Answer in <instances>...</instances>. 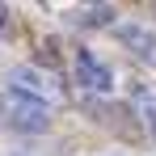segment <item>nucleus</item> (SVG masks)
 <instances>
[{"label":"nucleus","mask_w":156,"mask_h":156,"mask_svg":"<svg viewBox=\"0 0 156 156\" xmlns=\"http://www.w3.org/2000/svg\"><path fill=\"white\" fill-rule=\"evenodd\" d=\"M9 105H13V127L30 131V135H38V131L51 127V110H47V101H38V97H21V93H9Z\"/></svg>","instance_id":"obj_1"},{"label":"nucleus","mask_w":156,"mask_h":156,"mask_svg":"<svg viewBox=\"0 0 156 156\" xmlns=\"http://www.w3.org/2000/svg\"><path fill=\"white\" fill-rule=\"evenodd\" d=\"M76 80L84 84V89H93V93H105V89L114 84L110 68H105V63H97V59H93V51H84V47L76 51Z\"/></svg>","instance_id":"obj_2"},{"label":"nucleus","mask_w":156,"mask_h":156,"mask_svg":"<svg viewBox=\"0 0 156 156\" xmlns=\"http://www.w3.org/2000/svg\"><path fill=\"white\" fill-rule=\"evenodd\" d=\"M118 42H127L139 59L156 63V34H148L144 26H135V21H131V26H118Z\"/></svg>","instance_id":"obj_3"},{"label":"nucleus","mask_w":156,"mask_h":156,"mask_svg":"<svg viewBox=\"0 0 156 156\" xmlns=\"http://www.w3.org/2000/svg\"><path fill=\"white\" fill-rule=\"evenodd\" d=\"M13 93H21V97H38V101H42L47 80L38 76L34 68H13Z\"/></svg>","instance_id":"obj_4"},{"label":"nucleus","mask_w":156,"mask_h":156,"mask_svg":"<svg viewBox=\"0 0 156 156\" xmlns=\"http://www.w3.org/2000/svg\"><path fill=\"white\" fill-rule=\"evenodd\" d=\"M76 26H114V4H93L76 13Z\"/></svg>","instance_id":"obj_5"},{"label":"nucleus","mask_w":156,"mask_h":156,"mask_svg":"<svg viewBox=\"0 0 156 156\" xmlns=\"http://www.w3.org/2000/svg\"><path fill=\"white\" fill-rule=\"evenodd\" d=\"M135 97H139V105H144V118H148V127H152V139H156V93H144V89H139Z\"/></svg>","instance_id":"obj_6"},{"label":"nucleus","mask_w":156,"mask_h":156,"mask_svg":"<svg viewBox=\"0 0 156 156\" xmlns=\"http://www.w3.org/2000/svg\"><path fill=\"white\" fill-rule=\"evenodd\" d=\"M55 47H59V42H42V47H38V59H42V63H59V51H55Z\"/></svg>","instance_id":"obj_7"},{"label":"nucleus","mask_w":156,"mask_h":156,"mask_svg":"<svg viewBox=\"0 0 156 156\" xmlns=\"http://www.w3.org/2000/svg\"><path fill=\"white\" fill-rule=\"evenodd\" d=\"M9 26V9H4V4H0V30Z\"/></svg>","instance_id":"obj_8"}]
</instances>
